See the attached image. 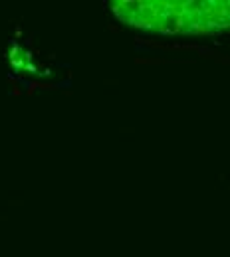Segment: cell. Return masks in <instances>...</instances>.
I'll list each match as a JSON object with an SVG mask.
<instances>
[{"instance_id": "6da1fadb", "label": "cell", "mask_w": 230, "mask_h": 257, "mask_svg": "<svg viewBox=\"0 0 230 257\" xmlns=\"http://www.w3.org/2000/svg\"><path fill=\"white\" fill-rule=\"evenodd\" d=\"M135 65H163L167 63L165 58H159V55H139V58H133Z\"/></svg>"}, {"instance_id": "7a4b0ae2", "label": "cell", "mask_w": 230, "mask_h": 257, "mask_svg": "<svg viewBox=\"0 0 230 257\" xmlns=\"http://www.w3.org/2000/svg\"><path fill=\"white\" fill-rule=\"evenodd\" d=\"M107 32H109V34H121V26H117V24H107Z\"/></svg>"}, {"instance_id": "3957f363", "label": "cell", "mask_w": 230, "mask_h": 257, "mask_svg": "<svg viewBox=\"0 0 230 257\" xmlns=\"http://www.w3.org/2000/svg\"><path fill=\"white\" fill-rule=\"evenodd\" d=\"M103 85H117V79H103Z\"/></svg>"}, {"instance_id": "277c9868", "label": "cell", "mask_w": 230, "mask_h": 257, "mask_svg": "<svg viewBox=\"0 0 230 257\" xmlns=\"http://www.w3.org/2000/svg\"><path fill=\"white\" fill-rule=\"evenodd\" d=\"M119 131H121V133H131V131H133V129H131V127H121Z\"/></svg>"}]
</instances>
